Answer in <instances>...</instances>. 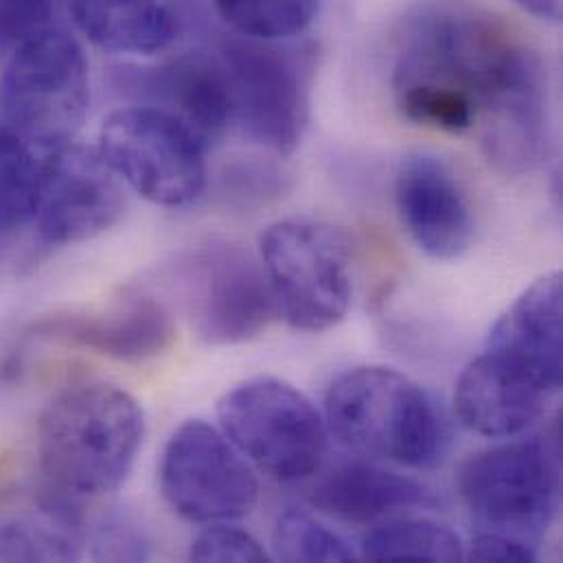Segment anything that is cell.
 <instances>
[{
	"mask_svg": "<svg viewBox=\"0 0 563 563\" xmlns=\"http://www.w3.org/2000/svg\"><path fill=\"white\" fill-rule=\"evenodd\" d=\"M395 103L410 123L463 134L511 59L525 46L472 0H423L397 33Z\"/></svg>",
	"mask_w": 563,
	"mask_h": 563,
	"instance_id": "1",
	"label": "cell"
},
{
	"mask_svg": "<svg viewBox=\"0 0 563 563\" xmlns=\"http://www.w3.org/2000/svg\"><path fill=\"white\" fill-rule=\"evenodd\" d=\"M143 434V410L130 393L77 384L44 408L35 463L62 496L88 509L125 483Z\"/></svg>",
	"mask_w": 563,
	"mask_h": 563,
	"instance_id": "2",
	"label": "cell"
},
{
	"mask_svg": "<svg viewBox=\"0 0 563 563\" xmlns=\"http://www.w3.org/2000/svg\"><path fill=\"white\" fill-rule=\"evenodd\" d=\"M329 430L349 450L412 470L434 467L448 432L428 393L386 366L342 373L324 399Z\"/></svg>",
	"mask_w": 563,
	"mask_h": 563,
	"instance_id": "3",
	"label": "cell"
},
{
	"mask_svg": "<svg viewBox=\"0 0 563 563\" xmlns=\"http://www.w3.org/2000/svg\"><path fill=\"white\" fill-rule=\"evenodd\" d=\"M0 101L9 128L37 152L73 141L88 101V62L79 42L51 26L4 59Z\"/></svg>",
	"mask_w": 563,
	"mask_h": 563,
	"instance_id": "4",
	"label": "cell"
},
{
	"mask_svg": "<svg viewBox=\"0 0 563 563\" xmlns=\"http://www.w3.org/2000/svg\"><path fill=\"white\" fill-rule=\"evenodd\" d=\"M260 249L279 316L289 327L322 333L346 318L353 275L349 242L338 229L289 218L262 235Z\"/></svg>",
	"mask_w": 563,
	"mask_h": 563,
	"instance_id": "5",
	"label": "cell"
},
{
	"mask_svg": "<svg viewBox=\"0 0 563 563\" xmlns=\"http://www.w3.org/2000/svg\"><path fill=\"white\" fill-rule=\"evenodd\" d=\"M205 141L172 112L136 103L103 121L97 152L143 200L185 207L205 189Z\"/></svg>",
	"mask_w": 563,
	"mask_h": 563,
	"instance_id": "6",
	"label": "cell"
},
{
	"mask_svg": "<svg viewBox=\"0 0 563 563\" xmlns=\"http://www.w3.org/2000/svg\"><path fill=\"white\" fill-rule=\"evenodd\" d=\"M224 437L266 476L300 483L316 474L327 450V428L313 404L277 377H255L218 404Z\"/></svg>",
	"mask_w": 563,
	"mask_h": 563,
	"instance_id": "7",
	"label": "cell"
},
{
	"mask_svg": "<svg viewBox=\"0 0 563 563\" xmlns=\"http://www.w3.org/2000/svg\"><path fill=\"white\" fill-rule=\"evenodd\" d=\"M459 492L481 531L536 549L558 514L560 474L544 443H507L470 456Z\"/></svg>",
	"mask_w": 563,
	"mask_h": 563,
	"instance_id": "8",
	"label": "cell"
},
{
	"mask_svg": "<svg viewBox=\"0 0 563 563\" xmlns=\"http://www.w3.org/2000/svg\"><path fill=\"white\" fill-rule=\"evenodd\" d=\"M220 62L229 81L233 128L275 154H294L309 121L311 57L283 42L244 37L224 44Z\"/></svg>",
	"mask_w": 563,
	"mask_h": 563,
	"instance_id": "9",
	"label": "cell"
},
{
	"mask_svg": "<svg viewBox=\"0 0 563 563\" xmlns=\"http://www.w3.org/2000/svg\"><path fill=\"white\" fill-rule=\"evenodd\" d=\"M562 386L563 357L489 333L485 353L461 373L454 404L472 432L509 439L531 428L562 393Z\"/></svg>",
	"mask_w": 563,
	"mask_h": 563,
	"instance_id": "10",
	"label": "cell"
},
{
	"mask_svg": "<svg viewBox=\"0 0 563 563\" xmlns=\"http://www.w3.org/2000/svg\"><path fill=\"white\" fill-rule=\"evenodd\" d=\"M185 313L207 344H242L279 316L264 266L229 244L189 253L174 271Z\"/></svg>",
	"mask_w": 563,
	"mask_h": 563,
	"instance_id": "11",
	"label": "cell"
},
{
	"mask_svg": "<svg viewBox=\"0 0 563 563\" xmlns=\"http://www.w3.org/2000/svg\"><path fill=\"white\" fill-rule=\"evenodd\" d=\"M167 505L196 525L246 518L260 498L257 478L222 430L194 419L169 439L161 461Z\"/></svg>",
	"mask_w": 563,
	"mask_h": 563,
	"instance_id": "12",
	"label": "cell"
},
{
	"mask_svg": "<svg viewBox=\"0 0 563 563\" xmlns=\"http://www.w3.org/2000/svg\"><path fill=\"white\" fill-rule=\"evenodd\" d=\"M125 211L121 180L97 150L66 143L42 152L31 224L46 246L88 242Z\"/></svg>",
	"mask_w": 563,
	"mask_h": 563,
	"instance_id": "13",
	"label": "cell"
},
{
	"mask_svg": "<svg viewBox=\"0 0 563 563\" xmlns=\"http://www.w3.org/2000/svg\"><path fill=\"white\" fill-rule=\"evenodd\" d=\"M84 542L86 509L62 496L29 456L0 454V560L77 562Z\"/></svg>",
	"mask_w": 563,
	"mask_h": 563,
	"instance_id": "14",
	"label": "cell"
},
{
	"mask_svg": "<svg viewBox=\"0 0 563 563\" xmlns=\"http://www.w3.org/2000/svg\"><path fill=\"white\" fill-rule=\"evenodd\" d=\"M476 125L483 152L498 172L525 176L542 163L549 141L547 73L536 51H518L485 97Z\"/></svg>",
	"mask_w": 563,
	"mask_h": 563,
	"instance_id": "15",
	"label": "cell"
},
{
	"mask_svg": "<svg viewBox=\"0 0 563 563\" xmlns=\"http://www.w3.org/2000/svg\"><path fill=\"white\" fill-rule=\"evenodd\" d=\"M29 335L86 349L117 362H145L172 346L176 327L158 298L125 291L101 307L42 316L29 327Z\"/></svg>",
	"mask_w": 563,
	"mask_h": 563,
	"instance_id": "16",
	"label": "cell"
},
{
	"mask_svg": "<svg viewBox=\"0 0 563 563\" xmlns=\"http://www.w3.org/2000/svg\"><path fill=\"white\" fill-rule=\"evenodd\" d=\"M395 202L412 242L432 260L452 262L474 242L472 205L452 169L432 154L401 161L395 178Z\"/></svg>",
	"mask_w": 563,
	"mask_h": 563,
	"instance_id": "17",
	"label": "cell"
},
{
	"mask_svg": "<svg viewBox=\"0 0 563 563\" xmlns=\"http://www.w3.org/2000/svg\"><path fill=\"white\" fill-rule=\"evenodd\" d=\"M132 77L147 106L163 108L187 123L207 145L233 128V106L220 55L189 53L161 68Z\"/></svg>",
	"mask_w": 563,
	"mask_h": 563,
	"instance_id": "18",
	"label": "cell"
},
{
	"mask_svg": "<svg viewBox=\"0 0 563 563\" xmlns=\"http://www.w3.org/2000/svg\"><path fill=\"white\" fill-rule=\"evenodd\" d=\"M311 505L351 525H373L388 516L437 507L439 498L423 483L373 463H342L311 489Z\"/></svg>",
	"mask_w": 563,
	"mask_h": 563,
	"instance_id": "19",
	"label": "cell"
},
{
	"mask_svg": "<svg viewBox=\"0 0 563 563\" xmlns=\"http://www.w3.org/2000/svg\"><path fill=\"white\" fill-rule=\"evenodd\" d=\"M79 31L110 53L152 55L176 37V20L161 0H70Z\"/></svg>",
	"mask_w": 563,
	"mask_h": 563,
	"instance_id": "20",
	"label": "cell"
},
{
	"mask_svg": "<svg viewBox=\"0 0 563 563\" xmlns=\"http://www.w3.org/2000/svg\"><path fill=\"white\" fill-rule=\"evenodd\" d=\"M362 558L368 562H461L465 547L445 525L417 518L388 520L362 540Z\"/></svg>",
	"mask_w": 563,
	"mask_h": 563,
	"instance_id": "21",
	"label": "cell"
},
{
	"mask_svg": "<svg viewBox=\"0 0 563 563\" xmlns=\"http://www.w3.org/2000/svg\"><path fill=\"white\" fill-rule=\"evenodd\" d=\"M216 7L242 37L287 42L307 31L320 0H216Z\"/></svg>",
	"mask_w": 563,
	"mask_h": 563,
	"instance_id": "22",
	"label": "cell"
},
{
	"mask_svg": "<svg viewBox=\"0 0 563 563\" xmlns=\"http://www.w3.org/2000/svg\"><path fill=\"white\" fill-rule=\"evenodd\" d=\"M40 156L11 128L0 130V233L31 222L40 178Z\"/></svg>",
	"mask_w": 563,
	"mask_h": 563,
	"instance_id": "23",
	"label": "cell"
},
{
	"mask_svg": "<svg viewBox=\"0 0 563 563\" xmlns=\"http://www.w3.org/2000/svg\"><path fill=\"white\" fill-rule=\"evenodd\" d=\"M275 555L282 562H353L346 542L300 511H285L273 533Z\"/></svg>",
	"mask_w": 563,
	"mask_h": 563,
	"instance_id": "24",
	"label": "cell"
},
{
	"mask_svg": "<svg viewBox=\"0 0 563 563\" xmlns=\"http://www.w3.org/2000/svg\"><path fill=\"white\" fill-rule=\"evenodd\" d=\"M55 26L51 0H0V59Z\"/></svg>",
	"mask_w": 563,
	"mask_h": 563,
	"instance_id": "25",
	"label": "cell"
},
{
	"mask_svg": "<svg viewBox=\"0 0 563 563\" xmlns=\"http://www.w3.org/2000/svg\"><path fill=\"white\" fill-rule=\"evenodd\" d=\"M194 562H271L264 547L246 531L227 525L205 529L191 544Z\"/></svg>",
	"mask_w": 563,
	"mask_h": 563,
	"instance_id": "26",
	"label": "cell"
},
{
	"mask_svg": "<svg viewBox=\"0 0 563 563\" xmlns=\"http://www.w3.org/2000/svg\"><path fill=\"white\" fill-rule=\"evenodd\" d=\"M95 560H125L139 562L147 558L143 536L125 520H108L97 529L95 536Z\"/></svg>",
	"mask_w": 563,
	"mask_h": 563,
	"instance_id": "27",
	"label": "cell"
},
{
	"mask_svg": "<svg viewBox=\"0 0 563 563\" xmlns=\"http://www.w3.org/2000/svg\"><path fill=\"white\" fill-rule=\"evenodd\" d=\"M472 562H494V563H533L538 560L536 549L509 540L505 536L496 533H485L478 531V536L472 542L470 553H465Z\"/></svg>",
	"mask_w": 563,
	"mask_h": 563,
	"instance_id": "28",
	"label": "cell"
},
{
	"mask_svg": "<svg viewBox=\"0 0 563 563\" xmlns=\"http://www.w3.org/2000/svg\"><path fill=\"white\" fill-rule=\"evenodd\" d=\"M511 2L538 20H547L553 24L562 22L563 0H511Z\"/></svg>",
	"mask_w": 563,
	"mask_h": 563,
	"instance_id": "29",
	"label": "cell"
},
{
	"mask_svg": "<svg viewBox=\"0 0 563 563\" xmlns=\"http://www.w3.org/2000/svg\"><path fill=\"white\" fill-rule=\"evenodd\" d=\"M2 128H9V123H7V117H4V110H2V101H0V130Z\"/></svg>",
	"mask_w": 563,
	"mask_h": 563,
	"instance_id": "30",
	"label": "cell"
}]
</instances>
